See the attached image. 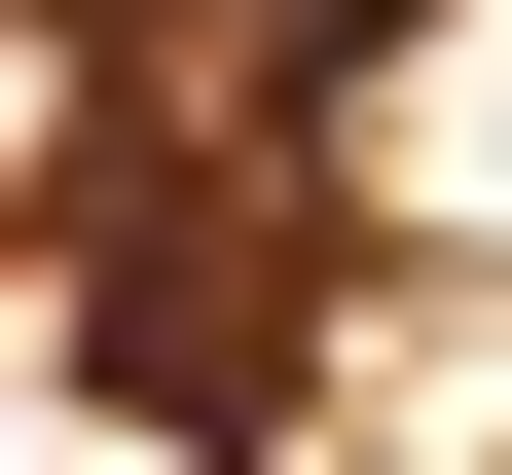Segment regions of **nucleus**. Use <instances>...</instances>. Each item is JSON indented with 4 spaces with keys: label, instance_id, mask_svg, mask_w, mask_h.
Here are the masks:
<instances>
[{
    "label": "nucleus",
    "instance_id": "f257e3e1",
    "mask_svg": "<svg viewBox=\"0 0 512 475\" xmlns=\"http://www.w3.org/2000/svg\"><path fill=\"white\" fill-rule=\"evenodd\" d=\"M293 147H330V220H439V256H512V0H366L330 74H293Z\"/></svg>",
    "mask_w": 512,
    "mask_h": 475
}]
</instances>
